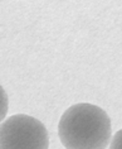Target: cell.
Listing matches in <instances>:
<instances>
[{"mask_svg":"<svg viewBox=\"0 0 122 149\" xmlns=\"http://www.w3.org/2000/svg\"><path fill=\"white\" fill-rule=\"evenodd\" d=\"M58 135L65 149H106L111 143V119L102 107L81 102L63 113Z\"/></svg>","mask_w":122,"mask_h":149,"instance_id":"1","label":"cell"},{"mask_svg":"<svg viewBox=\"0 0 122 149\" xmlns=\"http://www.w3.org/2000/svg\"><path fill=\"white\" fill-rule=\"evenodd\" d=\"M49 135L42 121L17 114L0 124V149H48Z\"/></svg>","mask_w":122,"mask_h":149,"instance_id":"2","label":"cell"},{"mask_svg":"<svg viewBox=\"0 0 122 149\" xmlns=\"http://www.w3.org/2000/svg\"><path fill=\"white\" fill-rule=\"evenodd\" d=\"M8 107H9V100H8V95H6L5 90L0 86V124L3 123V120L6 116L8 113Z\"/></svg>","mask_w":122,"mask_h":149,"instance_id":"3","label":"cell"},{"mask_svg":"<svg viewBox=\"0 0 122 149\" xmlns=\"http://www.w3.org/2000/svg\"><path fill=\"white\" fill-rule=\"evenodd\" d=\"M110 149H122V129L113 135V139L110 143Z\"/></svg>","mask_w":122,"mask_h":149,"instance_id":"4","label":"cell"}]
</instances>
